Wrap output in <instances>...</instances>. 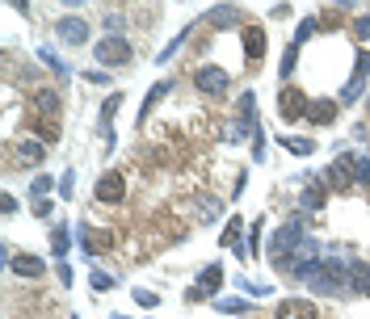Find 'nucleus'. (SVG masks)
Returning a JSON list of instances; mask_svg holds the SVG:
<instances>
[{
    "instance_id": "obj_14",
    "label": "nucleus",
    "mask_w": 370,
    "mask_h": 319,
    "mask_svg": "<svg viewBox=\"0 0 370 319\" xmlns=\"http://www.w3.org/2000/svg\"><path fill=\"white\" fill-rule=\"evenodd\" d=\"M34 105H38L43 118H55V114L63 109V101H59V92H55V89H38V92H34Z\"/></svg>"
},
{
    "instance_id": "obj_25",
    "label": "nucleus",
    "mask_w": 370,
    "mask_h": 319,
    "mask_svg": "<svg viewBox=\"0 0 370 319\" xmlns=\"http://www.w3.org/2000/svg\"><path fill=\"white\" fill-rule=\"evenodd\" d=\"M223 244H228V248H236V244H240V219H231V227L223 231Z\"/></svg>"
},
{
    "instance_id": "obj_10",
    "label": "nucleus",
    "mask_w": 370,
    "mask_h": 319,
    "mask_svg": "<svg viewBox=\"0 0 370 319\" xmlns=\"http://www.w3.org/2000/svg\"><path fill=\"white\" fill-rule=\"evenodd\" d=\"M307 122H312V126H332V122H337V101H332V97H320V101H312V109H307Z\"/></svg>"
},
{
    "instance_id": "obj_27",
    "label": "nucleus",
    "mask_w": 370,
    "mask_h": 319,
    "mask_svg": "<svg viewBox=\"0 0 370 319\" xmlns=\"http://www.w3.org/2000/svg\"><path fill=\"white\" fill-rule=\"evenodd\" d=\"M110 286H114L110 274H92V290H110Z\"/></svg>"
},
{
    "instance_id": "obj_23",
    "label": "nucleus",
    "mask_w": 370,
    "mask_h": 319,
    "mask_svg": "<svg viewBox=\"0 0 370 319\" xmlns=\"http://www.w3.org/2000/svg\"><path fill=\"white\" fill-rule=\"evenodd\" d=\"M118 105H122V97H118V92H114V97H110V101H105V109H101V122H105V126H110V122H114V114H118Z\"/></svg>"
},
{
    "instance_id": "obj_21",
    "label": "nucleus",
    "mask_w": 370,
    "mask_h": 319,
    "mask_svg": "<svg viewBox=\"0 0 370 319\" xmlns=\"http://www.w3.org/2000/svg\"><path fill=\"white\" fill-rule=\"evenodd\" d=\"M341 9H345V4H328L320 13V26H341Z\"/></svg>"
},
{
    "instance_id": "obj_11",
    "label": "nucleus",
    "mask_w": 370,
    "mask_h": 319,
    "mask_svg": "<svg viewBox=\"0 0 370 319\" xmlns=\"http://www.w3.org/2000/svg\"><path fill=\"white\" fill-rule=\"evenodd\" d=\"M43 156H46V147L38 143V139H21V143H17V164H21V168L43 164Z\"/></svg>"
},
{
    "instance_id": "obj_2",
    "label": "nucleus",
    "mask_w": 370,
    "mask_h": 319,
    "mask_svg": "<svg viewBox=\"0 0 370 319\" xmlns=\"http://www.w3.org/2000/svg\"><path fill=\"white\" fill-rule=\"evenodd\" d=\"M194 89L202 92V97H223L231 89V76L223 67H215V63H206V67H198L194 72Z\"/></svg>"
},
{
    "instance_id": "obj_28",
    "label": "nucleus",
    "mask_w": 370,
    "mask_h": 319,
    "mask_svg": "<svg viewBox=\"0 0 370 319\" xmlns=\"http://www.w3.org/2000/svg\"><path fill=\"white\" fill-rule=\"evenodd\" d=\"M219 311H231V315H240V311H248L240 298H231V303H219Z\"/></svg>"
},
{
    "instance_id": "obj_6",
    "label": "nucleus",
    "mask_w": 370,
    "mask_h": 319,
    "mask_svg": "<svg viewBox=\"0 0 370 319\" xmlns=\"http://www.w3.org/2000/svg\"><path fill=\"white\" fill-rule=\"evenodd\" d=\"M55 30H59V38H63L68 46H85L89 43V21H80V17H59Z\"/></svg>"
},
{
    "instance_id": "obj_9",
    "label": "nucleus",
    "mask_w": 370,
    "mask_h": 319,
    "mask_svg": "<svg viewBox=\"0 0 370 319\" xmlns=\"http://www.w3.org/2000/svg\"><path fill=\"white\" fill-rule=\"evenodd\" d=\"M219 281H223V269H219V265H206V269H202V281L189 290V303H198V298L215 294V290H219Z\"/></svg>"
},
{
    "instance_id": "obj_15",
    "label": "nucleus",
    "mask_w": 370,
    "mask_h": 319,
    "mask_svg": "<svg viewBox=\"0 0 370 319\" xmlns=\"http://www.w3.org/2000/svg\"><path fill=\"white\" fill-rule=\"evenodd\" d=\"M236 21H240V9H236V4H215V9H211V26L228 30V26H236Z\"/></svg>"
},
{
    "instance_id": "obj_24",
    "label": "nucleus",
    "mask_w": 370,
    "mask_h": 319,
    "mask_svg": "<svg viewBox=\"0 0 370 319\" xmlns=\"http://www.w3.org/2000/svg\"><path fill=\"white\" fill-rule=\"evenodd\" d=\"M219 219V202L215 198H202V223H215Z\"/></svg>"
},
{
    "instance_id": "obj_7",
    "label": "nucleus",
    "mask_w": 370,
    "mask_h": 319,
    "mask_svg": "<svg viewBox=\"0 0 370 319\" xmlns=\"http://www.w3.org/2000/svg\"><path fill=\"white\" fill-rule=\"evenodd\" d=\"M265 30L261 26H244V59L248 63H257V59H265Z\"/></svg>"
},
{
    "instance_id": "obj_16",
    "label": "nucleus",
    "mask_w": 370,
    "mask_h": 319,
    "mask_svg": "<svg viewBox=\"0 0 370 319\" xmlns=\"http://www.w3.org/2000/svg\"><path fill=\"white\" fill-rule=\"evenodd\" d=\"M303 206H307V210H320V206H324V189H320V181H316V173L307 177V189H303Z\"/></svg>"
},
{
    "instance_id": "obj_30",
    "label": "nucleus",
    "mask_w": 370,
    "mask_h": 319,
    "mask_svg": "<svg viewBox=\"0 0 370 319\" xmlns=\"http://www.w3.org/2000/svg\"><path fill=\"white\" fill-rule=\"evenodd\" d=\"M366 193H370V185H366Z\"/></svg>"
},
{
    "instance_id": "obj_26",
    "label": "nucleus",
    "mask_w": 370,
    "mask_h": 319,
    "mask_svg": "<svg viewBox=\"0 0 370 319\" xmlns=\"http://www.w3.org/2000/svg\"><path fill=\"white\" fill-rule=\"evenodd\" d=\"M354 34H358V38L370 46V17H358V21H354Z\"/></svg>"
},
{
    "instance_id": "obj_3",
    "label": "nucleus",
    "mask_w": 370,
    "mask_h": 319,
    "mask_svg": "<svg viewBox=\"0 0 370 319\" xmlns=\"http://www.w3.org/2000/svg\"><path fill=\"white\" fill-rule=\"evenodd\" d=\"M307 109H312V101L295 89V85H286V89L278 92V114H282V122H299V118H307Z\"/></svg>"
},
{
    "instance_id": "obj_12",
    "label": "nucleus",
    "mask_w": 370,
    "mask_h": 319,
    "mask_svg": "<svg viewBox=\"0 0 370 319\" xmlns=\"http://www.w3.org/2000/svg\"><path fill=\"white\" fill-rule=\"evenodd\" d=\"M9 269H13L17 277H30V281L46 274L43 261H38V256H26V252H21V256H9Z\"/></svg>"
},
{
    "instance_id": "obj_18",
    "label": "nucleus",
    "mask_w": 370,
    "mask_h": 319,
    "mask_svg": "<svg viewBox=\"0 0 370 319\" xmlns=\"http://www.w3.org/2000/svg\"><path fill=\"white\" fill-rule=\"evenodd\" d=\"M164 92H169V80H160V85H156V89L147 92V101H143V114H139V118H147V114H152V109H156V101H160V97H164Z\"/></svg>"
},
{
    "instance_id": "obj_20",
    "label": "nucleus",
    "mask_w": 370,
    "mask_h": 319,
    "mask_svg": "<svg viewBox=\"0 0 370 319\" xmlns=\"http://www.w3.org/2000/svg\"><path fill=\"white\" fill-rule=\"evenodd\" d=\"M366 76H370V50H362V55H358V76H354V85H349V92H358V85H362Z\"/></svg>"
},
{
    "instance_id": "obj_4",
    "label": "nucleus",
    "mask_w": 370,
    "mask_h": 319,
    "mask_svg": "<svg viewBox=\"0 0 370 319\" xmlns=\"http://www.w3.org/2000/svg\"><path fill=\"white\" fill-rule=\"evenodd\" d=\"M92 198H97V202L118 206V202L127 198V177H122V173H101V177H97V185H92Z\"/></svg>"
},
{
    "instance_id": "obj_29",
    "label": "nucleus",
    "mask_w": 370,
    "mask_h": 319,
    "mask_svg": "<svg viewBox=\"0 0 370 319\" xmlns=\"http://www.w3.org/2000/svg\"><path fill=\"white\" fill-rule=\"evenodd\" d=\"M366 109H370V97H366Z\"/></svg>"
},
{
    "instance_id": "obj_19",
    "label": "nucleus",
    "mask_w": 370,
    "mask_h": 319,
    "mask_svg": "<svg viewBox=\"0 0 370 319\" xmlns=\"http://www.w3.org/2000/svg\"><path fill=\"white\" fill-rule=\"evenodd\" d=\"M282 143H286V151H295V156H312V151H316L312 139H282Z\"/></svg>"
},
{
    "instance_id": "obj_13",
    "label": "nucleus",
    "mask_w": 370,
    "mask_h": 319,
    "mask_svg": "<svg viewBox=\"0 0 370 319\" xmlns=\"http://www.w3.org/2000/svg\"><path fill=\"white\" fill-rule=\"evenodd\" d=\"M80 239H85V252H89V256L114 248V235H110V231H97V227H85V231H80Z\"/></svg>"
},
{
    "instance_id": "obj_5",
    "label": "nucleus",
    "mask_w": 370,
    "mask_h": 319,
    "mask_svg": "<svg viewBox=\"0 0 370 319\" xmlns=\"http://www.w3.org/2000/svg\"><path fill=\"white\" fill-rule=\"evenodd\" d=\"M131 43L127 38H101L97 43V63H105V67H118V63H131Z\"/></svg>"
},
{
    "instance_id": "obj_1",
    "label": "nucleus",
    "mask_w": 370,
    "mask_h": 319,
    "mask_svg": "<svg viewBox=\"0 0 370 319\" xmlns=\"http://www.w3.org/2000/svg\"><path fill=\"white\" fill-rule=\"evenodd\" d=\"M358 164H362L358 156H341V160H332L328 173H324V185L337 189V193H354V185L362 181V177H358Z\"/></svg>"
},
{
    "instance_id": "obj_22",
    "label": "nucleus",
    "mask_w": 370,
    "mask_h": 319,
    "mask_svg": "<svg viewBox=\"0 0 370 319\" xmlns=\"http://www.w3.org/2000/svg\"><path fill=\"white\" fill-rule=\"evenodd\" d=\"M51 248H55L59 256L68 252V227H55V231H51Z\"/></svg>"
},
{
    "instance_id": "obj_17",
    "label": "nucleus",
    "mask_w": 370,
    "mask_h": 319,
    "mask_svg": "<svg viewBox=\"0 0 370 319\" xmlns=\"http://www.w3.org/2000/svg\"><path fill=\"white\" fill-rule=\"evenodd\" d=\"M358 294H370V269L366 265H354V281H349Z\"/></svg>"
},
{
    "instance_id": "obj_8",
    "label": "nucleus",
    "mask_w": 370,
    "mask_h": 319,
    "mask_svg": "<svg viewBox=\"0 0 370 319\" xmlns=\"http://www.w3.org/2000/svg\"><path fill=\"white\" fill-rule=\"evenodd\" d=\"M278 319H316V303H307V298H282L278 303Z\"/></svg>"
}]
</instances>
